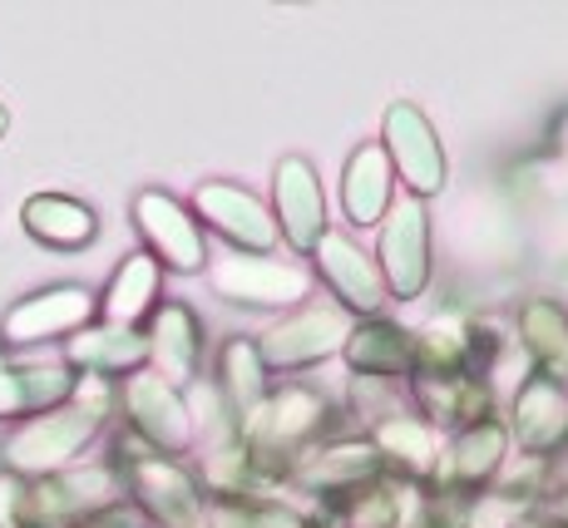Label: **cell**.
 Masks as SVG:
<instances>
[{
    "label": "cell",
    "mask_w": 568,
    "mask_h": 528,
    "mask_svg": "<svg viewBox=\"0 0 568 528\" xmlns=\"http://www.w3.org/2000/svg\"><path fill=\"white\" fill-rule=\"evenodd\" d=\"M104 415L84 410V405L64 400L45 415H30L16 435L6 439V475L16 479H45V475H60L74 455L94 439Z\"/></svg>",
    "instance_id": "obj_1"
},
{
    "label": "cell",
    "mask_w": 568,
    "mask_h": 528,
    "mask_svg": "<svg viewBox=\"0 0 568 528\" xmlns=\"http://www.w3.org/2000/svg\"><path fill=\"white\" fill-rule=\"evenodd\" d=\"M100 316V296L80 282H60V287L30 292L26 302H16L0 322V341L6 346H40L54 336H74Z\"/></svg>",
    "instance_id": "obj_2"
},
{
    "label": "cell",
    "mask_w": 568,
    "mask_h": 528,
    "mask_svg": "<svg viewBox=\"0 0 568 528\" xmlns=\"http://www.w3.org/2000/svg\"><path fill=\"white\" fill-rule=\"evenodd\" d=\"M134 223H139V237L149 242V257L163 262L173 272H199L203 267V237L193 227V217L173 203L169 193L149 189L134 197Z\"/></svg>",
    "instance_id": "obj_3"
},
{
    "label": "cell",
    "mask_w": 568,
    "mask_h": 528,
    "mask_svg": "<svg viewBox=\"0 0 568 528\" xmlns=\"http://www.w3.org/2000/svg\"><path fill=\"white\" fill-rule=\"evenodd\" d=\"M20 227H26L40 247L74 252V247H90L94 242L100 217H94L90 203H80V197H70V193H36L20 207Z\"/></svg>",
    "instance_id": "obj_4"
},
{
    "label": "cell",
    "mask_w": 568,
    "mask_h": 528,
    "mask_svg": "<svg viewBox=\"0 0 568 528\" xmlns=\"http://www.w3.org/2000/svg\"><path fill=\"white\" fill-rule=\"evenodd\" d=\"M124 415H129V425H134V435L144 439V445L179 449L183 435H189L183 410H179V395L169 390V380L149 376V370L129 376V385H124Z\"/></svg>",
    "instance_id": "obj_5"
},
{
    "label": "cell",
    "mask_w": 568,
    "mask_h": 528,
    "mask_svg": "<svg viewBox=\"0 0 568 528\" xmlns=\"http://www.w3.org/2000/svg\"><path fill=\"white\" fill-rule=\"evenodd\" d=\"M70 366H16V361L0 356V420H16V415H45L54 405H64L74 395Z\"/></svg>",
    "instance_id": "obj_6"
},
{
    "label": "cell",
    "mask_w": 568,
    "mask_h": 528,
    "mask_svg": "<svg viewBox=\"0 0 568 528\" xmlns=\"http://www.w3.org/2000/svg\"><path fill=\"white\" fill-rule=\"evenodd\" d=\"M144 356V332H124V326H84L70 336V366H80V376H124L139 370Z\"/></svg>",
    "instance_id": "obj_7"
},
{
    "label": "cell",
    "mask_w": 568,
    "mask_h": 528,
    "mask_svg": "<svg viewBox=\"0 0 568 528\" xmlns=\"http://www.w3.org/2000/svg\"><path fill=\"white\" fill-rule=\"evenodd\" d=\"M154 296H159V262L149 257V252H134L129 262H119V272L109 277V287L100 296L104 326H124V332H134V322L154 306Z\"/></svg>",
    "instance_id": "obj_8"
},
{
    "label": "cell",
    "mask_w": 568,
    "mask_h": 528,
    "mask_svg": "<svg viewBox=\"0 0 568 528\" xmlns=\"http://www.w3.org/2000/svg\"><path fill=\"white\" fill-rule=\"evenodd\" d=\"M144 341H149V356H154L169 376H189L193 356H199V322H193L189 306H159L154 336H144Z\"/></svg>",
    "instance_id": "obj_9"
},
{
    "label": "cell",
    "mask_w": 568,
    "mask_h": 528,
    "mask_svg": "<svg viewBox=\"0 0 568 528\" xmlns=\"http://www.w3.org/2000/svg\"><path fill=\"white\" fill-rule=\"evenodd\" d=\"M70 528H144V514L124 509V504H109V509L90 514V519H80V524H70Z\"/></svg>",
    "instance_id": "obj_10"
},
{
    "label": "cell",
    "mask_w": 568,
    "mask_h": 528,
    "mask_svg": "<svg viewBox=\"0 0 568 528\" xmlns=\"http://www.w3.org/2000/svg\"><path fill=\"white\" fill-rule=\"evenodd\" d=\"M6 129H10V109L0 104V139H6Z\"/></svg>",
    "instance_id": "obj_11"
}]
</instances>
